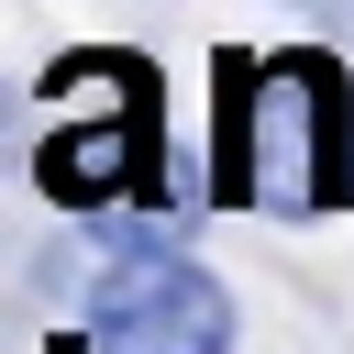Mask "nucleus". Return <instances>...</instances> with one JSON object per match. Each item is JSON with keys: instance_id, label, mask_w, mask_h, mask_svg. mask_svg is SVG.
I'll list each match as a JSON object with an SVG mask.
<instances>
[{"instance_id": "obj_1", "label": "nucleus", "mask_w": 354, "mask_h": 354, "mask_svg": "<svg viewBox=\"0 0 354 354\" xmlns=\"http://www.w3.org/2000/svg\"><path fill=\"white\" fill-rule=\"evenodd\" d=\"M221 155H232V177H221L232 199H266V210H332V199H354V88H343V66L310 55V44L232 66Z\"/></svg>"}, {"instance_id": "obj_2", "label": "nucleus", "mask_w": 354, "mask_h": 354, "mask_svg": "<svg viewBox=\"0 0 354 354\" xmlns=\"http://www.w3.org/2000/svg\"><path fill=\"white\" fill-rule=\"evenodd\" d=\"M232 288L177 243H133L88 277V354H232Z\"/></svg>"}, {"instance_id": "obj_3", "label": "nucleus", "mask_w": 354, "mask_h": 354, "mask_svg": "<svg viewBox=\"0 0 354 354\" xmlns=\"http://www.w3.org/2000/svg\"><path fill=\"white\" fill-rule=\"evenodd\" d=\"M33 188L55 210H111V199H144L155 188V77H144V55H111V122L44 133Z\"/></svg>"}, {"instance_id": "obj_4", "label": "nucleus", "mask_w": 354, "mask_h": 354, "mask_svg": "<svg viewBox=\"0 0 354 354\" xmlns=\"http://www.w3.org/2000/svg\"><path fill=\"white\" fill-rule=\"evenodd\" d=\"M66 354H88V332H77V343H66Z\"/></svg>"}]
</instances>
